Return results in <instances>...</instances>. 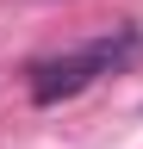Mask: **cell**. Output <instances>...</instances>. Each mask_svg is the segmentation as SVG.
Returning a JSON list of instances; mask_svg holds the SVG:
<instances>
[{
    "label": "cell",
    "instance_id": "6da1fadb",
    "mask_svg": "<svg viewBox=\"0 0 143 149\" xmlns=\"http://www.w3.org/2000/svg\"><path fill=\"white\" fill-rule=\"evenodd\" d=\"M93 74H106V62H100V50L87 44V50H75V56H56V62H44L38 74H31V100H38V106L75 100V93L93 81Z\"/></svg>",
    "mask_w": 143,
    "mask_h": 149
}]
</instances>
